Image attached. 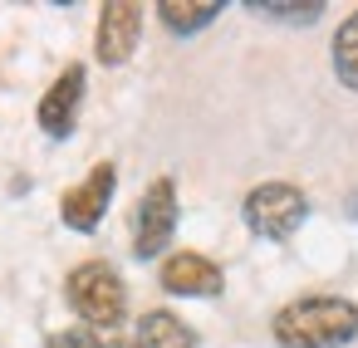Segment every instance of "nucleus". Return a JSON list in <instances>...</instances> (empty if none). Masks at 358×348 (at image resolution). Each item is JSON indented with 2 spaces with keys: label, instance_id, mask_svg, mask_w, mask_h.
Here are the masks:
<instances>
[{
  "label": "nucleus",
  "instance_id": "obj_12",
  "mask_svg": "<svg viewBox=\"0 0 358 348\" xmlns=\"http://www.w3.org/2000/svg\"><path fill=\"white\" fill-rule=\"evenodd\" d=\"M250 10L265 20H289V25H314L319 20V0H250Z\"/></svg>",
  "mask_w": 358,
  "mask_h": 348
},
{
  "label": "nucleus",
  "instance_id": "obj_7",
  "mask_svg": "<svg viewBox=\"0 0 358 348\" xmlns=\"http://www.w3.org/2000/svg\"><path fill=\"white\" fill-rule=\"evenodd\" d=\"M79 103H84V64H69L50 94L40 99V128L50 138H69L74 133V118H79Z\"/></svg>",
  "mask_w": 358,
  "mask_h": 348
},
{
  "label": "nucleus",
  "instance_id": "obj_10",
  "mask_svg": "<svg viewBox=\"0 0 358 348\" xmlns=\"http://www.w3.org/2000/svg\"><path fill=\"white\" fill-rule=\"evenodd\" d=\"M157 15L172 35H196L221 15V0H157Z\"/></svg>",
  "mask_w": 358,
  "mask_h": 348
},
{
  "label": "nucleus",
  "instance_id": "obj_2",
  "mask_svg": "<svg viewBox=\"0 0 358 348\" xmlns=\"http://www.w3.org/2000/svg\"><path fill=\"white\" fill-rule=\"evenodd\" d=\"M64 289H69V304L79 309V319L99 324V328H113L123 319V309H128V289H123L118 270L103 265V260L74 265L69 280H64Z\"/></svg>",
  "mask_w": 358,
  "mask_h": 348
},
{
  "label": "nucleus",
  "instance_id": "obj_13",
  "mask_svg": "<svg viewBox=\"0 0 358 348\" xmlns=\"http://www.w3.org/2000/svg\"><path fill=\"white\" fill-rule=\"evenodd\" d=\"M50 348H103V343H99L89 328H69V333H55Z\"/></svg>",
  "mask_w": 358,
  "mask_h": 348
},
{
  "label": "nucleus",
  "instance_id": "obj_4",
  "mask_svg": "<svg viewBox=\"0 0 358 348\" xmlns=\"http://www.w3.org/2000/svg\"><path fill=\"white\" fill-rule=\"evenodd\" d=\"M172 231H177V187H172L167 177H157V182L143 191V201H138L133 250H138L143 260H152V255L172 240Z\"/></svg>",
  "mask_w": 358,
  "mask_h": 348
},
{
  "label": "nucleus",
  "instance_id": "obj_14",
  "mask_svg": "<svg viewBox=\"0 0 358 348\" xmlns=\"http://www.w3.org/2000/svg\"><path fill=\"white\" fill-rule=\"evenodd\" d=\"M103 348H138V343H103Z\"/></svg>",
  "mask_w": 358,
  "mask_h": 348
},
{
  "label": "nucleus",
  "instance_id": "obj_8",
  "mask_svg": "<svg viewBox=\"0 0 358 348\" xmlns=\"http://www.w3.org/2000/svg\"><path fill=\"white\" fill-rule=\"evenodd\" d=\"M221 265H211L206 255H196V250H177V255H167L162 260V289L167 294H196V299H211V294H221Z\"/></svg>",
  "mask_w": 358,
  "mask_h": 348
},
{
  "label": "nucleus",
  "instance_id": "obj_5",
  "mask_svg": "<svg viewBox=\"0 0 358 348\" xmlns=\"http://www.w3.org/2000/svg\"><path fill=\"white\" fill-rule=\"evenodd\" d=\"M113 187H118L113 162H99L79 187H69V191L59 196V216H64V226H69V231H94V226L103 221L108 201H113Z\"/></svg>",
  "mask_w": 358,
  "mask_h": 348
},
{
  "label": "nucleus",
  "instance_id": "obj_11",
  "mask_svg": "<svg viewBox=\"0 0 358 348\" xmlns=\"http://www.w3.org/2000/svg\"><path fill=\"white\" fill-rule=\"evenodd\" d=\"M334 74L348 84V89H358V10L338 25V35H334Z\"/></svg>",
  "mask_w": 358,
  "mask_h": 348
},
{
  "label": "nucleus",
  "instance_id": "obj_1",
  "mask_svg": "<svg viewBox=\"0 0 358 348\" xmlns=\"http://www.w3.org/2000/svg\"><path fill=\"white\" fill-rule=\"evenodd\" d=\"M280 348H343L358 338V304L338 294H309L275 314Z\"/></svg>",
  "mask_w": 358,
  "mask_h": 348
},
{
  "label": "nucleus",
  "instance_id": "obj_15",
  "mask_svg": "<svg viewBox=\"0 0 358 348\" xmlns=\"http://www.w3.org/2000/svg\"><path fill=\"white\" fill-rule=\"evenodd\" d=\"M353 216H358V196H353Z\"/></svg>",
  "mask_w": 358,
  "mask_h": 348
},
{
  "label": "nucleus",
  "instance_id": "obj_6",
  "mask_svg": "<svg viewBox=\"0 0 358 348\" xmlns=\"http://www.w3.org/2000/svg\"><path fill=\"white\" fill-rule=\"evenodd\" d=\"M138 35H143V6H133V0H108L103 15H99V59L123 64L138 50Z\"/></svg>",
  "mask_w": 358,
  "mask_h": 348
},
{
  "label": "nucleus",
  "instance_id": "obj_3",
  "mask_svg": "<svg viewBox=\"0 0 358 348\" xmlns=\"http://www.w3.org/2000/svg\"><path fill=\"white\" fill-rule=\"evenodd\" d=\"M241 211H245V226H250L255 235H265V240H289V235L304 226L309 201H304V191L289 187V182H265V187H255V191L245 196Z\"/></svg>",
  "mask_w": 358,
  "mask_h": 348
},
{
  "label": "nucleus",
  "instance_id": "obj_9",
  "mask_svg": "<svg viewBox=\"0 0 358 348\" xmlns=\"http://www.w3.org/2000/svg\"><path fill=\"white\" fill-rule=\"evenodd\" d=\"M138 348H196V333H192L177 314L152 309V314H143V324H138Z\"/></svg>",
  "mask_w": 358,
  "mask_h": 348
}]
</instances>
